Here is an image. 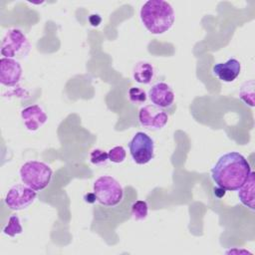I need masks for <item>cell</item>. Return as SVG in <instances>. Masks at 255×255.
I'll return each instance as SVG.
<instances>
[{"mask_svg":"<svg viewBox=\"0 0 255 255\" xmlns=\"http://www.w3.org/2000/svg\"><path fill=\"white\" fill-rule=\"evenodd\" d=\"M250 172L247 159L237 151H230L218 158L211 168V177L219 188L235 191L245 183Z\"/></svg>","mask_w":255,"mask_h":255,"instance_id":"obj_1","label":"cell"},{"mask_svg":"<svg viewBox=\"0 0 255 255\" xmlns=\"http://www.w3.org/2000/svg\"><path fill=\"white\" fill-rule=\"evenodd\" d=\"M139 16L145 29L153 35L167 32L175 20L172 6L163 0H149L145 2L140 8Z\"/></svg>","mask_w":255,"mask_h":255,"instance_id":"obj_2","label":"cell"},{"mask_svg":"<svg viewBox=\"0 0 255 255\" xmlns=\"http://www.w3.org/2000/svg\"><path fill=\"white\" fill-rule=\"evenodd\" d=\"M52 175V168L43 161L30 160L22 164L20 168V177L23 183L36 191L46 188Z\"/></svg>","mask_w":255,"mask_h":255,"instance_id":"obj_3","label":"cell"},{"mask_svg":"<svg viewBox=\"0 0 255 255\" xmlns=\"http://www.w3.org/2000/svg\"><path fill=\"white\" fill-rule=\"evenodd\" d=\"M93 191L97 201L107 207L118 205L124 197L122 185L116 178L110 175H103L97 178L93 185Z\"/></svg>","mask_w":255,"mask_h":255,"instance_id":"obj_4","label":"cell"},{"mask_svg":"<svg viewBox=\"0 0 255 255\" xmlns=\"http://www.w3.org/2000/svg\"><path fill=\"white\" fill-rule=\"evenodd\" d=\"M31 50V44L19 29L8 30L1 42V55L4 58L24 59Z\"/></svg>","mask_w":255,"mask_h":255,"instance_id":"obj_5","label":"cell"},{"mask_svg":"<svg viewBox=\"0 0 255 255\" xmlns=\"http://www.w3.org/2000/svg\"><path fill=\"white\" fill-rule=\"evenodd\" d=\"M129 153L137 164H146L154 155V142L152 138L143 131L136 132L128 143Z\"/></svg>","mask_w":255,"mask_h":255,"instance_id":"obj_6","label":"cell"},{"mask_svg":"<svg viewBox=\"0 0 255 255\" xmlns=\"http://www.w3.org/2000/svg\"><path fill=\"white\" fill-rule=\"evenodd\" d=\"M37 198L36 190L26 184L12 186L4 198L5 204L12 210H23L30 206Z\"/></svg>","mask_w":255,"mask_h":255,"instance_id":"obj_7","label":"cell"},{"mask_svg":"<svg viewBox=\"0 0 255 255\" xmlns=\"http://www.w3.org/2000/svg\"><path fill=\"white\" fill-rule=\"evenodd\" d=\"M140 125L148 129L157 130L162 128L168 122V115L165 110L154 105H146L138 111Z\"/></svg>","mask_w":255,"mask_h":255,"instance_id":"obj_8","label":"cell"},{"mask_svg":"<svg viewBox=\"0 0 255 255\" xmlns=\"http://www.w3.org/2000/svg\"><path fill=\"white\" fill-rule=\"evenodd\" d=\"M22 77V67L18 61L10 58L0 60V83L6 87L16 86Z\"/></svg>","mask_w":255,"mask_h":255,"instance_id":"obj_9","label":"cell"},{"mask_svg":"<svg viewBox=\"0 0 255 255\" xmlns=\"http://www.w3.org/2000/svg\"><path fill=\"white\" fill-rule=\"evenodd\" d=\"M150 102L163 110L169 109L174 103V93L169 85L163 82L156 83L148 91Z\"/></svg>","mask_w":255,"mask_h":255,"instance_id":"obj_10","label":"cell"},{"mask_svg":"<svg viewBox=\"0 0 255 255\" xmlns=\"http://www.w3.org/2000/svg\"><path fill=\"white\" fill-rule=\"evenodd\" d=\"M21 118L26 128L30 131L38 130L48 120L46 113L38 105H32L23 109L21 111Z\"/></svg>","mask_w":255,"mask_h":255,"instance_id":"obj_11","label":"cell"},{"mask_svg":"<svg viewBox=\"0 0 255 255\" xmlns=\"http://www.w3.org/2000/svg\"><path fill=\"white\" fill-rule=\"evenodd\" d=\"M241 72V64L236 59H229L225 63H218L213 66L214 75L222 82H233Z\"/></svg>","mask_w":255,"mask_h":255,"instance_id":"obj_12","label":"cell"},{"mask_svg":"<svg viewBox=\"0 0 255 255\" xmlns=\"http://www.w3.org/2000/svg\"><path fill=\"white\" fill-rule=\"evenodd\" d=\"M254 172L251 170L247 180L245 183L238 189V197L243 205L250 208L251 210H254L255 208V197H254Z\"/></svg>","mask_w":255,"mask_h":255,"instance_id":"obj_13","label":"cell"},{"mask_svg":"<svg viewBox=\"0 0 255 255\" xmlns=\"http://www.w3.org/2000/svg\"><path fill=\"white\" fill-rule=\"evenodd\" d=\"M132 76L135 82L139 84H149L154 76V69L151 64L147 62H138L133 67Z\"/></svg>","mask_w":255,"mask_h":255,"instance_id":"obj_14","label":"cell"},{"mask_svg":"<svg viewBox=\"0 0 255 255\" xmlns=\"http://www.w3.org/2000/svg\"><path fill=\"white\" fill-rule=\"evenodd\" d=\"M148 205L144 200H136L131 205V216L134 220L141 221L147 217Z\"/></svg>","mask_w":255,"mask_h":255,"instance_id":"obj_15","label":"cell"},{"mask_svg":"<svg viewBox=\"0 0 255 255\" xmlns=\"http://www.w3.org/2000/svg\"><path fill=\"white\" fill-rule=\"evenodd\" d=\"M22 232H23V228H22V225L20 222V218L15 214L12 215L9 218L8 224L3 229V233L8 236L14 237L18 234H21Z\"/></svg>","mask_w":255,"mask_h":255,"instance_id":"obj_16","label":"cell"},{"mask_svg":"<svg viewBox=\"0 0 255 255\" xmlns=\"http://www.w3.org/2000/svg\"><path fill=\"white\" fill-rule=\"evenodd\" d=\"M254 82L251 80L249 82L244 83V85L241 87L239 96L241 100H243L246 104H248L250 107L254 106Z\"/></svg>","mask_w":255,"mask_h":255,"instance_id":"obj_17","label":"cell"},{"mask_svg":"<svg viewBox=\"0 0 255 255\" xmlns=\"http://www.w3.org/2000/svg\"><path fill=\"white\" fill-rule=\"evenodd\" d=\"M128 100L133 105H142L146 101V94L138 87H131L128 90Z\"/></svg>","mask_w":255,"mask_h":255,"instance_id":"obj_18","label":"cell"},{"mask_svg":"<svg viewBox=\"0 0 255 255\" xmlns=\"http://www.w3.org/2000/svg\"><path fill=\"white\" fill-rule=\"evenodd\" d=\"M108 155H109L110 161H112L114 163H121L126 159L127 152L123 146L118 145V146L111 148L108 152Z\"/></svg>","mask_w":255,"mask_h":255,"instance_id":"obj_19","label":"cell"},{"mask_svg":"<svg viewBox=\"0 0 255 255\" xmlns=\"http://www.w3.org/2000/svg\"><path fill=\"white\" fill-rule=\"evenodd\" d=\"M108 159H109L108 152H106L103 149L96 148V149H93L90 153V160L93 164L103 165V164H106Z\"/></svg>","mask_w":255,"mask_h":255,"instance_id":"obj_20","label":"cell"},{"mask_svg":"<svg viewBox=\"0 0 255 255\" xmlns=\"http://www.w3.org/2000/svg\"><path fill=\"white\" fill-rule=\"evenodd\" d=\"M89 21H90V23H91V25H92V26L97 27V26H99V25L101 24V22H102V18H101V16H100V15H98V14H93V15H91V16H90Z\"/></svg>","mask_w":255,"mask_h":255,"instance_id":"obj_21","label":"cell"},{"mask_svg":"<svg viewBox=\"0 0 255 255\" xmlns=\"http://www.w3.org/2000/svg\"><path fill=\"white\" fill-rule=\"evenodd\" d=\"M84 199H85V201H86V202H88V203H94V202L97 200L96 195H95V193H94V192H93V193L89 192V193L85 194Z\"/></svg>","mask_w":255,"mask_h":255,"instance_id":"obj_22","label":"cell"}]
</instances>
